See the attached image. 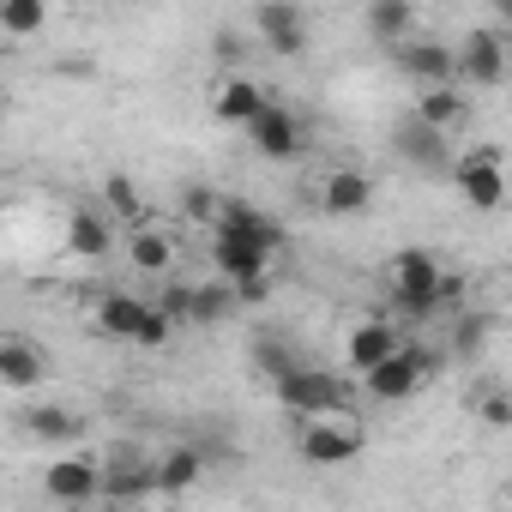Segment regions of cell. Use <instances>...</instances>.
<instances>
[{"mask_svg":"<svg viewBox=\"0 0 512 512\" xmlns=\"http://www.w3.org/2000/svg\"><path fill=\"white\" fill-rule=\"evenodd\" d=\"M452 187H458V199L470 205V211H500L506 205V193H512V181H506V157L500 151H464V157H452V175H446Z\"/></svg>","mask_w":512,"mask_h":512,"instance_id":"obj_7","label":"cell"},{"mask_svg":"<svg viewBox=\"0 0 512 512\" xmlns=\"http://www.w3.org/2000/svg\"><path fill=\"white\" fill-rule=\"evenodd\" d=\"M368 205H374V175H368V169H356V163L326 169V181H320V211H332V217H362Z\"/></svg>","mask_w":512,"mask_h":512,"instance_id":"obj_19","label":"cell"},{"mask_svg":"<svg viewBox=\"0 0 512 512\" xmlns=\"http://www.w3.org/2000/svg\"><path fill=\"white\" fill-rule=\"evenodd\" d=\"M272 392H278V404H284L290 416L356 410V386H350V374H338V368H314V362H296L290 374H278Z\"/></svg>","mask_w":512,"mask_h":512,"instance_id":"obj_2","label":"cell"},{"mask_svg":"<svg viewBox=\"0 0 512 512\" xmlns=\"http://www.w3.org/2000/svg\"><path fill=\"white\" fill-rule=\"evenodd\" d=\"M109 247H115L109 205H73L67 211V253H73V260H103Z\"/></svg>","mask_w":512,"mask_h":512,"instance_id":"obj_20","label":"cell"},{"mask_svg":"<svg viewBox=\"0 0 512 512\" xmlns=\"http://www.w3.org/2000/svg\"><path fill=\"white\" fill-rule=\"evenodd\" d=\"M163 488H157V458H139V452H109V488H103V500L109 506H133V500H157Z\"/></svg>","mask_w":512,"mask_h":512,"instance_id":"obj_17","label":"cell"},{"mask_svg":"<svg viewBox=\"0 0 512 512\" xmlns=\"http://www.w3.org/2000/svg\"><path fill=\"white\" fill-rule=\"evenodd\" d=\"M67 7H85V0H67Z\"/></svg>","mask_w":512,"mask_h":512,"instance_id":"obj_35","label":"cell"},{"mask_svg":"<svg viewBox=\"0 0 512 512\" xmlns=\"http://www.w3.org/2000/svg\"><path fill=\"white\" fill-rule=\"evenodd\" d=\"M494 19H500V25H512V0H494Z\"/></svg>","mask_w":512,"mask_h":512,"instance_id":"obj_33","label":"cell"},{"mask_svg":"<svg viewBox=\"0 0 512 512\" xmlns=\"http://www.w3.org/2000/svg\"><path fill=\"white\" fill-rule=\"evenodd\" d=\"M506 73H512V55H506V37L500 31H470L458 43V85L494 91V85H506Z\"/></svg>","mask_w":512,"mask_h":512,"instance_id":"obj_13","label":"cell"},{"mask_svg":"<svg viewBox=\"0 0 512 512\" xmlns=\"http://www.w3.org/2000/svg\"><path fill=\"white\" fill-rule=\"evenodd\" d=\"M157 302L175 314V326H217V320L235 314L241 290H235L229 278H199V284H169Z\"/></svg>","mask_w":512,"mask_h":512,"instance_id":"obj_8","label":"cell"},{"mask_svg":"<svg viewBox=\"0 0 512 512\" xmlns=\"http://www.w3.org/2000/svg\"><path fill=\"white\" fill-rule=\"evenodd\" d=\"M392 55V67L404 73V79H416V91L422 85H458V49L452 43H440V37H404V43H392L386 49Z\"/></svg>","mask_w":512,"mask_h":512,"instance_id":"obj_11","label":"cell"},{"mask_svg":"<svg viewBox=\"0 0 512 512\" xmlns=\"http://www.w3.org/2000/svg\"><path fill=\"white\" fill-rule=\"evenodd\" d=\"M500 506H512V488H506V494H500Z\"/></svg>","mask_w":512,"mask_h":512,"instance_id":"obj_34","label":"cell"},{"mask_svg":"<svg viewBox=\"0 0 512 512\" xmlns=\"http://www.w3.org/2000/svg\"><path fill=\"white\" fill-rule=\"evenodd\" d=\"M181 205H187V217H193V223H217V205H223V199H217V193H205V187H187V199H181Z\"/></svg>","mask_w":512,"mask_h":512,"instance_id":"obj_31","label":"cell"},{"mask_svg":"<svg viewBox=\"0 0 512 512\" xmlns=\"http://www.w3.org/2000/svg\"><path fill=\"white\" fill-rule=\"evenodd\" d=\"M253 362H260V374H266V380H278V374H290L302 356H296L290 344H278V338H260V344H253Z\"/></svg>","mask_w":512,"mask_h":512,"instance_id":"obj_30","label":"cell"},{"mask_svg":"<svg viewBox=\"0 0 512 512\" xmlns=\"http://www.w3.org/2000/svg\"><path fill=\"white\" fill-rule=\"evenodd\" d=\"M368 434L356 422V410H332V416H296V458L302 464H350L362 458Z\"/></svg>","mask_w":512,"mask_h":512,"instance_id":"obj_3","label":"cell"},{"mask_svg":"<svg viewBox=\"0 0 512 512\" xmlns=\"http://www.w3.org/2000/svg\"><path fill=\"white\" fill-rule=\"evenodd\" d=\"M103 205H109V217H121V223H151V211H145V199H139V187L115 169V175H103Z\"/></svg>","mask_w":512,"mask_h":512,"instance_id":"obj_27","label":"cell"},{"mask_svg":"<svg viewBox=\"0 0 512 512\" xmlns=\"http://www.w3.org/2000/svg\"><path fill=\"white\" fill-rule=\"evenodd\" d=\"M488 338H494V326H488L482 314H458V320H452V356L476 362V356L488 350Z\"/></svg>","mask_w":512,"mask_h":512,"instance_id":"obj_29","label":"cell"},{"mask_svg":"<svg viewBox=\"0 0 512 512\" xmlns=\"http://www.w3.org/2000/svg\"><path fill=\"white\" fill-rule=\"evenodd\" d=\"M109 488V458L97 452H67L43 470V500L49 506H97Z\"/></svg>","mask_w":512,"mask_h":512,"instance_id":"obj_6","label":"cell"},{"mask_svg":"<svg viewBox=\"0 0 512 512\" xmlns=\"http://www.w3.org/2000/svg\"><path fill=\"white\" fill-rule=\"evenodd\" d=\"M241 133L253 139V151L272 157V163H296V157L308 151V121H302L296 109H284V103H266V109L253 115Z\"/></svg>","mask_w":512,"mask_h":512,"instance_id":"obj_10","label":"cell"},{"mask_svg":"<svg viewBox=\"0 0 512 512\" xmlns=\"http://www.w3.org/2000/svg\"><path fill=\"white\" fill-rule=\"evenodd\" d=\"M127 260H133L139 272H151V278H169V272H175V241H169L157 223H133V235H127Z\"/></svg>","mask_w":512,"mask_h":512,"instance_id":"obj_23","label":"cell"},{"mask_svg":"<svg viewBox=\"0 0 512 512\" xmlns=\"http://www.w3.org/2000/svg\"><path fill=\"white\" fill-rule=\"evenodd\" d=\"M241 55H247V43H241L235 31H223V37H217V61H223V73H235V67H241Z\"/></svg>","mask_w":512,"mask_h":512,"instance_id":"obj_32","label":"cell"},{"mask_svg":"<svg viewBox=\"0 0 512 512\" xmlns=\"http://www.w3.org/2000/svg\"><path fill=\"white\" fill-rule=\"evenodd\" d=\"M199 476H205V452H199V446H169V452L157 458V488H163V500H181Z\"/></svg>","mask_w":512,"mask_h":512,"instance_id":"obj_25","label":"cell"},{"mask_svg":"<svg viewBox=\"0 0 512 512\" xmlns=\"http://www.w3.org/2000/svg\"><path fill=\"white\" fill-rule=\"evenodd\" d=\"M49 13H55V0H0V31L25 43V37L49 31Z\"/></svg>","mask_w":512,"mask_h":512,"instance_id":"obj_26","label":"cell"},{"mask_svg":"<svg viewBox=\"0 0 512 512\" xmlns=\"http://www.w3.org/2000/svg\"><path fill=\"white\" fill-rule=\"evenodd\" d=\"M362 13H368V37L380 49L416 37V0H362Z\"/></svg>","mask_w":512,"mask_h":512,"instance_id":"obj_22","label":"cell"},{"mask_svg":"<svg viewBox=\"0 0 512 512\" xmlns=\"http://www.w3.org/2000/svg\"><path fill=\"white\" fill-rule=\"evenodd\" d=\"M398 344H404V338H398V320H386V314H362V320L350 326V338H344V368L362 380V374L380 368Z\"/></svg>","mask_w":512,"mask_h":512,"instance_id":"obj_14","label":"cell"},{"mask_svg":"<svg viewBox=\"0 0 512 512\" xmlns=\"http://www.w3.org/2000/svg\"><path fill=\"white\" fill-rule=\"evenodd\" d=\"M253 37H260V49H272L278 61H296V55H308V7L302 0H260L253 7Z\"/></svg>","mask_w":512,"mask_h":512,"instance_id":"obj_9","label":"cell"},{"mask_svg":"<svg viewBox=\"0 0 512 512\" xmlns=\"http://www.w3.org/2000/svg\"><path fill=\"white\" fill-rule=\"evenodd\" d=\"M49 380V350L25 332H7L0 338V386L7 392H37Z\"/></svg>","mask_w":512,"mask_h":512,"instance_id":"obj_15","label":"cell"},{"mask_svg":"<svg viewBox=\"0 0 512 512\" xmlns=\"http://www.w3.org/2000/svg\"><path fill=\"white\" fill-rule=\"evenodd\" d=\"M211 235H241V241H260V247H272V253L290 241V229H284L272 211L247 205V199H223V205H217V223H211Z\"/></svg>","mask_w":512,"mask_h":512,"instance_id":"obj_16","label":"cell"},{"mask_svg":"<svg viewBox=\"0 0 512 512\" xmlns=\"http://www.w3.org/2000/svg\"><path fill=\"white\" fill-rule=\"evenodd\" d=\"M392 151H398L410 169H422V175H452V145H446V127L422 121L416 109L392 127Z\"/></svg>","mask_w":512,"mask_h":512,"instance_id":"obj_12","label":"cell"},{"mask_svg":"<svg viewBox=\"0 0 512 512\" xmlns=\"http://www.w3.org/2000/svg\"><path fill=\"white\" fill-rule=\"evenodd\" d=\"M19 428H25L37 446H73V440L85 434V416H79L73 404H31V410L19 416Z\"/></svg>","mask_w":512,"mask_h":512,"instance_id":"obj_21","label":"cell"},{"mask_svg":"<svg viewBox=\"0 0 512 512\" xmlns=\"http://www.w3.org/2000/svg\"><path fill=\"white\" fill-rule=\"evenodd\" d=\"M386 290H392V308L410 314V320H428V314H446L458 302V278L434 260L428 247H398L386 253Z\"/></svg>","mask_w":512,"mask_h":512,"instance_id":"obj_1","label":"cell"},{"mask_svg":"<svg viewBox=\"0 0 512 512\" xmlns=\"http://www.w3.org/2000/svg\"><path fill=\"white\" fill-rule=\"evenodd\" d=\"M440 368V356L434 350H422V344H398L380 368H368L362 374V392L374 398V404H404V398H416L422 392V380Z\"/></svg>","mask_w":512,"mask_h":512,"instance_id":"obj_5","label":"cell"},{"mask_svg":"<svg viewBox=\"0 0 512 512\" xmlns=\"http://www.w3.org/2000/svg\"><path fill=\"white\" fill-rule=\"evenodd\" d=\"M211 266L241 290V302H266L272 290V247L241 241V235H211Z\"/></svg>","mask_w":512,"mask_h":512,"instance_id":"obj_4","label":"cell"},{"mask_svg":"<svg viewBox=\"0 0 512 512\" xmlns=\"http://www.w3.org/2000/svg\"><path fill=\"white\" fill-rule=\"evenodd\" d=\"M470 85H422L416 91V115L422 121H434V127H464V115H470V97H464Z\"/></svg>","mask_w":512,"mask_h":512,"instance_id":"obj_24","label":"cell"},{"mask_svg":"<svg viewBox=\"0 0 512 512\" xmlns=\"http://www.w3.org/2000/svg\"><path fill=\"white\" fill-rule=\"evenodd\" d=\"M266 103H272V97L260 91V79H247L241 67H235V73H223V79L211 85V115H217L223 127H247Z\"/></svg>","mask_w":512,"mask_h":512,"instance_id":"obj_18","label":"cell"},{"mask_svg":"<svg viewBox=\"0 0 512 512\" xmlns=\"http://www.w3.org/2000/svg\"><path fill=\"white\" fill-rule=\"evenodd\" d=\"M350 7H362V0H350Z\"/></svg>","mask_w":512,"mask_h":512,"instance_id":"obj_36","label":"cell"},{"mask_svg":"<svg viewBox=\"0 0 512 512\" xmlns=\"http://www.w3.org/2000/svg\"><path fill=\"white\" fill-rule=\"evenodd\" d=\"M470 410H476V422H482V428H494V434H506V428H512V386H500V380H488V386H476V398H470Z\"/></svg>","mask_w":512,"mask_h":512,"instance_id":"obj_28","label":"cell"}]
</instances>
